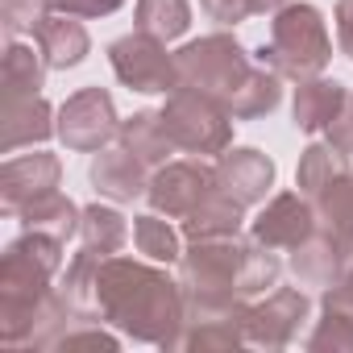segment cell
I'll list each match as a JSON object with an SVG mask.
<instances>
[{"label": "cell", "mask_w": 353, "mask_h": 353, "mask_svg": "<svg viewBox=\"0 0 353 353\" xmlns=\"http://www.w3.org/2000/svg\"><path fill=\"white\" fill-rule=\"evenodd\" d=\"M183 283H174L166 270L150 266V262H133L121 254H108L100 262V279H96V316L141 341V345H158L170 349L174 336L183 328Z\"/></svg>", "instance_id": "6da1fadb"}, {"label": "cell", "mask_w": 353, "mask_h": 353, "mask_svg": "<svg viewBox=\"0 0 353 353\" xmlns=\"http://www.w3.org/2000/svg\"><path fill=\"white\" fill-rule=\"evenodd\" d=\"M332 59V38L324 26V13L316 5H291L274 13L270 21V42L258 50V63L279 71L283 79H312L328 67Z\"/></svg>", "instance_id": "7a4b0ae2"}, {"label": "cell", "mask_w": 353, "mask_h": 353, "mask_svg": "<svg viewBox=\"0 0 353 353\" xmlns=\"http://www.w3.org/2000/svg\"><path fill=\"white\" fill-rule=\"evenodd\" d=\"M162 125L174 141V150L183 154H225L233 145V112L216 100V96H204L196 88H174L162 104Z\"/></svg>", "instance_id": "3957f363"}, {"label": "cell", "mask_w": 353, "mask_h": 353, "mask_svg": "<svg viewBox=\"0 0 353 353\" xmlns=\"http://www.w3.org/2000/svg\"><path fill=\"white\" fill-rule=\"evenodd\" d=\"M245 237H200L179 258L183 299H241Z\"/></svg>", "instance_id": "277c9868"}, {"label": "cell", "mask_w": 353, "mask_h": 353, "mask_svg": "<svg viewBox=\"0 0 353 353\" xmlns=\"http://www.w3.org/2000/svg\"><path fill=\"white\" fill-rule=\"evenodd\" d=\"M250 54L233 34H208L174 50V71H179V88H196L204 96H216L221 104L233 96V88L250 75Z\"/></svg>", "instance_id": "5b68a950"}, {"label": "cell", "mask_w": 353, "mask_h": 353, "mask_svg": "<svg viewBox=\"0 0 353 353\" xmlns=\"http://www.w3.org/2000/svg\"><path fill=\"white\" fill-rule=\"evenodd\" d=\"M108 63H112V75L129 88V92H141V96H170L179 88V71H174V54L166 50L162 38H150L141 30L117 38L108 46Z\"/></svg>", "instance_id": "8992f818"}, {"label": "cell", "mask_w": 353, "mask_h": 353, "mask_svg": "<svg viewBox=\"0 0 353 353\" xmlns=\"http://www.w3.org/2000/svg\"><path fill=\"white\" fill-rule=\"evenodd\" d=\"M212 192H216V166H208L204 158H170V162L154 166L145 200H150V208H154L158 216L183 221V216H192Z\"/></svg>", "instance_id": "52a82bcc"}, {"label": "cell", "mask_w": 353, "mask_h": 353, "mask_svg": "<svg viewBox=\"0 0 353 353\" xmlns=\"http://www.w3.org/2000/svg\"><path fill=\"white\" fill-rule=\"evenodd\" d=\"M121 133L117 104L104 88H83L63 100L59 108V141L75 154H100Z\"/></svg>", "instance_id": "ba28073f"}, {"label": "cell", "mask_w": 353, "mask_h": 353, "mask_svg": "<svg viewBox=\"0 0 353 353\" xmlns=\"http://www.w3.org/2000/svg\"><path fill=\"white\" fill-rule=\"evenodd\" d=\"M245 303L250 299H188L183 328L170 349H237L245 345Z\"/></svg>", "instance_id": "9c48e42d"}, {"label": "cell", "mask_w": 353, "mask_h": 353, "mask_svg": "<svg viewBox=\"0 0 353 353\" xmlns=\"http://www.w3.org/2000/svg\"><path fill=\"white\" fill-rule=\"evenodd\" d=\"M303 320H307V295L295 287H274L266 299L245 303V345L283 349L295 341Z\"/></svg>", "instance_id": "30bf717a"}, {"label": "cell", "mask_w": 353, "mask_h": 353, "mask_svg": "<svg viewBox=\"0 0 353 353\" xmlns=\"http://www.w3.org/2000/svg\"><path fill=\"white\" fill-rule=\"evenodd\" d=\"M63 179V162L46 150L38 154H17L0 166V208L9 216H17L21 208H30L38 196L54 192Z\"/></svg>", "instance_id": "8fae6325"}, {"label": "cell", "mask_w": 353, "mask_h": 353, "mask_svg": "<svg viewBox=\"0 0 353 353\" xmlns=\"http://www.w3.org/2000/svg\"><path fill=\"white\" fill-rule=\"evenodd\" d=\"M316 233V208L303 192H283L274 196L250 225V237L262 241L266 250H295Z\"/></svg>", "instance_id": "7c38bea8"}, {"label": "cell", "mask_w": 353, "mask_h": 353, "mask_svg": "<svg viewBox=\"0 0 353 353\" xmlns=\"http://www.w3.org/2000/svg\"><path fill=\"white\" fill-rule=\"evenodd\" d=\"M216 183H221V192L225 196H233L237 204H245V208H254V204H262L266 196H270V188H274V162L262 154V150H254V145H229L221 158H216Z\"/></svg>", "instance_id": "4fadbf2b"}, {"label": "cell", "mask_w": 353, "mask_h": 353, "mask_svg": "<svg viewBox=\"0 0 353 353\" xmlns=\"http://www.w3.org/2000/svg\"><path fill=\"white\" fill-rule=\"evenodd\" d=\"M150 170L154 166H145L137 154H129L125 145H117V150H100L96 158H92V170H88V179H92V188L104 196V200H112V204H133V200H141L145 192H150Z\"/></svg>", "instance_id": "5bb4252c"}, {"label": "cell", "mask_w": 353, "mask_h": 353, "mask_svg": "<svg viewBox=\"0 0 353 353\" xmlns=\"http://www.w3.org/2000/svg\"><path fill=\"white\" fill-rule=\"evenodd\" d=\"M312 353H353V274L324 287L320 299V324L307 336Z\"/></svg>", "instance_id": "9a60e30c"}, {"label": "cell", "mask_w": 353, "mask_h": 353, "mask_svg": "<svg viewBox=\"0 0 353 353\" xmlns=\"http://www.w3.org/2000/svg\"><path fill=\"white\" fill-rule=\"evenodd\" d=\"M349 92L345 83L336 79H324V75H312V79H299L295 88V100H291V117L303 133H328V125L341 117Z\"/></svg>", "instance_id": "2e32d148"}, {"label": "cell", "mask_w": 353, "mask_h": 353, "mask_svg": "<svg viewBox=\"0 0 353 353\" xmlns=\"http://www.w3.org/2000/svg\"><path fill=\"white\" fill-rule=\"evenodd\" d=\"M59 133V112L42 96L5 100V154H17L21 145H42Z\"/></svg>", "instance_id": "e0dca14e"}, {"label": "cell", "mask_w": 353, "mask_h": 353, "mask_svg": "<svg viewBox=\"0 0 353 353\" xmlns=\"http://www.w3.org/2000/svg\"><path fill=\"white\" fill-rule=\"evenodd\" d=\"M34 42H38V50H42V59H46V67H50V71L79 67V63L88 59V50H92V38H88V30H83L75 17H67V13H59V17H46V21L38 26Z\"/></svg>", "instance_id": "ac0fdd59"}, {"label": "cell", "mask_w": 353, "mask_h": 353, "mask_svg": "<svg viewBox=\"0 0 353 353\" xmlns=\"http://www.w3.org/2000/svg\"><path fill=\"white\" fill-rule=\"evenodd\" d=\"M291 270H295V279H299L303 287H332V283L345 279L341 250H336V241H332L320 225H316V233H312L307 241H299V245L291 250Z\"/></svg>", "instance_id": "d6986e66"}, {"label": "cell", "mask_w": 353, "mask_h": 353, "mask_svg": "<svg viewBox=\"0 0 353 353\" xmlns=\"http://www.w3.org/2000/svg\"><path fill=\"white\" fill-rule=\"evenodd\" d=\"M17 221H21V229H30V233H46V237H59V241L67 245V241L79 233L83 208H79L75 200H67V196L54 188V192L38 196L30 208H21V212H17Z\"/></svg>", "instance_id": "ffe728a7"}, {"label": "cell", "mask_w": 353, "mask_h": 353, "mask_svg": "<svg viewBox=\"0 0 353 353\" xmlns=\"http://www.w3.org/2000/svg\"><path fill=\"white\" fill-rule=\"evenodd\" d=\"M283 100V75L270 67H250V75L233 88V96L225 100V108L233 112V121H258L266 112H274Z\"/></svg>", "instance_id": "44dd1931"}, {"label": "cell", "mask_w": 353, "mask_h": 353, "mask_svg": "<svg viewBox=\"0 0 353 353\" xmlns=\"http://www.w3.org/2000/svg\"><path fill=\"white\" fill-rule=\"evenodd\" d=\"M117 145H125L129 154H137L145 166H162L174 154V141H170V133L162 125V112H150V108H141L129 121H121Z\"/></svg>", "instance_id": "7402d4cb"}, {"label": "cell", "mask_w": 353, "mask_h": 353, "mask_svg": "<svg viewBox=\"0 0 353 353\" xmlns=\"http://www.w3.org/2000/svg\"><path fill=\"white\" fill-rule=\"evenodd\" d=\"M241 221H245V204H237L233 196H225L221 183H216V192L192 216H183V237L188 241H200V237H237Z\"/></svg>", "instance_id": "603a6c76"}, {"label": "cell", "mask_w": 353, "mask_h": 353, "mask_svg": "<svg viewBox=\"0 0 353 353\" xmlns=\"http://www.w3.org/2000/svg\"><path fill=\"white\" fill-rule=\"evenodd\" d=\"M0 83H5V100L42 96V83H46V59H42V50H34V46H26V42L13 38V42L5 46Z\"/></svg>", "instance_id": "cb8c5ba5"}, {"label": "cell", "mask_w": 353, "mask_h": 353, "mask_svg": "<svg viewBox=\"0 0 353 353\" xmlns=\"http://www.w3.org/2000/svg\"><path fill=\"white\" fill-rule=\"evenodd\" d=\"M341 174H349V154H345V150H336L332 141H312V145L299 154L295 188L312 200V196H320L328 183H336Z\"/></svg>", "instance_id": "d4e9b609"}, {"label": "cell", "mask_w": 353, "mask_h": 353, "mask_svg": "<svg viewBox=\"0 0 353 353\" xmlns=\"http://www.w3.org/2000/svg\"><path fill=\"white\" fill-rule=\"evenodd\" d=\"M100 262H104L100 250L79 245V254H75V258L67 262V270H63L59 291L67 295V303H71L79 316H96V279H100Z\"/></svg>", "instance_id": "484cf974"}, {"label": "cell", "mask_w": 353, "mask_h": 353, "mask_svg": "<svg viewBox=\"0 0 353 353\" xmlns=\"http://www.w3.org/2000/svg\"><path fill=\"white\" fill-rule=\"evenodd\" d=\"M133 26L150 38L174 42L192 30V5L188 0H137L133 9Z\"/></svg>", "instance_id": "4316f807"}, {"label": "cell", "mask_w": 353, "mask_h": 353, "mask_svg": "<svg viewBox=\"0 0 353 353\" xmlns=\"http://www.w3.org/2000/svg\"><path fill=\"white\" fill-rule=\"evenodd\" d=\"M79 241L92 245V250H100V254L108 258V254H117V250L129 241V225H125V216H121L117 208H108V204H88V208H83V221H79Z\"/></svg>", "instance_id": "83f0119b"}, {"label": "cell", "mask_w": 353, "mask_h": 353, "mask_svg": "<svg viewBox=\"0 0 353 353\" xmlns=\"http://www.w3.org/2000/svg\"><path fill=\"white\" fill-rule=\"evenodd\" d=\"M133 241H137V254H145L158 266H170V262L183 258V241H179V233L170 229V216L162 221L158 212L133 221Z\"/></svg>", "instance_id": "f1b7e54d"}, {"label": "cell", "mask_w": 353, "mask_h": 353, "mask_svg": "<svg viewBox=\"0 0 353 353\" xmlns=\"http://www.w3.org/2000/svg\"><path fill=\"white\" fill-rule=\"evenodd\" d=\"M50 9H54V0H0V30H5L9 42L21 34H38Z\"/></svg>", "instance_id": "f546056e"}, {"label": "cell", "mask_w": 353, "mask_h": 353, "mask_svg": "<svg viewBox=\"0 0 353 353\" xmlns=\"http://www.w3.org/2000/svg\"><path fill=\"white\" fill-rule=\"evenodd\" d=\"M200 9H204L212 21H221V26H241V21L254 13L250 0H200Z\"/></svg>", "instance_id": "4dcf8cb0"}, {"label": "cell", "mask_w": 353, "mask_h": 353, "mask_svg": "<svg viewBox=\"0 0 353 353\" xmlns=\"http://www.w3.org/2000/svg\"><path fill=\"white\" fill-rule=\"evenodd\" d=\"M125 5V0H54V9L67 17H108Z\"/></svg>", "instance_id": "1f68e13d"}, {"label": "cell", "mask_w": 353, "mask_h": 353, "mask_svg": "<svg viewBox=\"0 0 353 353\" xmlns=\"http://www.w3.org/2000/svg\"><path fill=\"white\" fill-rule=\"evenodd\" d=\"M328 141L336 145V150H345V154H353V92H349V100H345V108H341V117L328 125Z\"/></svg>", "instance_id": "d6a6232c"}, {"label": "cell", "mask_w": 353, "mask_h": 353, "mask_svg": "<svg viewBox=\"0 0 353 353\" xmlns=\"http://www.w3.org/2000/svg\"><path fill=\"white\" fill-rule=\"evenodd\" d=\"M336 42L345 59H353V0H336Z\"/></svg>", "instance_id": "836d02e7"}, {"label": "cell", "mask_w": 353, "mask_h": 353, "mask_svg": "<svg viewBox=\"0 0 353 353\" xmlns=\"http://www.w3.org/2000/svg\"><path fill=\"white\" fill-rule=\"evenodd\" d=\"M254 5V13H279V9H287L291 0H250Z\"/></svg>", "instance_id": "e575fe53"}]
</instances>
